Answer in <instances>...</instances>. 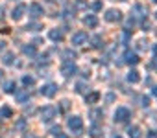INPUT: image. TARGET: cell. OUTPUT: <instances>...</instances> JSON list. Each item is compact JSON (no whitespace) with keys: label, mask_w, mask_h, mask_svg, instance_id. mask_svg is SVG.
Segmentation results:
<instances>
[{"label":"cell","mask_w":157,"mask_h":138,"mask_svg":"<svg viewBox=\"0 0 157 138\" xmlns=\"http://www.w3.org/2000/svg\"><path fill=\"white\" fill-rule=\"evenodd\" d=\"M67 125H68V129H70L72 133L80 134V133H82V129H83V120H82L80 116H70V118H68V122H67Z\"/></svg>","instance_id":"obj_1"},{"label":"cell","mask_w":157,"mask_h":138,"mask_svg":"<svg viewBox=\"0 0 157 138\" xmlns=\"http://www.w3.org/2000/svg\"><path fill=\"white\" fill-rule=\"evenodd\" d=\"M129 118H131L129 109H126V107H118V109L115 111V122H117V123H124V122H128Z\"/></svg>","instance_id":"obj_2"},{"label":"cell","mask_w":157,"mask_h":138,"mask_svg":"<svg viewBox=\"0 0 157 138\" xmlns=\"http://www.w3.org/2000/svg\"><path fill=\"white\" fill-rule=\"evenodd\" d=\"M76 72H78V66H76L72 61H68V63H65V64L61 66V74H63L65 78H72V76H76Z\"/></svg>","instance_id":"obj_3"},{"label":"cell","mask_w":157,"mask_h":138,"mask_svg":"<svg viewBox=\"0 0 157 138\" xmlns=\"http://www.w3.org/2000/svg\"><path fill=\"white\" fill-rule=\"evenodd\" d=\"M39 92H41L44 98H54V96L57 94V85H54V83H46V85L41 87Z\"/></svg>","instance_id":"obj_4"},{"label":"cell","mask_w":157,"mask_h":138,"mask_svg":"<svg viewBox=\"0 0 157 138\" xmlns=\"http://www.w3.org/2000/svg\"><path fill=\"white\" fill-rule=\"evenodd\" d=\"M87 39H89L87 31H76V33L72 35V44H74V46H82V44L87 42Z\"/></svg>","instance_id":"obj_5"},{"label":"cell","mask_w":157,"mask_h":138,"mask_svg":"<svg viewBox=\"0 0 157 138\" xmlns=\"http://www.w3.org/2000/svg\"><path fill=\"white\" fill-rule=\"evenodd\" d=\"M28 11H30V17H32V19H39L41 15H44V9H43V6H41V4H37V2L30 4Z\"/></svg>","instance_id":"obj_6"},{"label":"cell","mask_w":157,"mask_h":138,"mask_svg":"<svg viewBox=\"0 0 157 138\" xmlns=\"http://www.w3.org/2000/svg\"><path fill=\"white\" fill-rule=\"evenodd\" d=\"M104 19L107 22H118V20H122V13L118 9H107L105 15H104Z\"/></svg>","instance_id":"obj_7"},{"label":"cell","mask_w":157,"mask_h":138,"mask_svg":"<svg viewBox=\"0 0 157 138\" xmlns=\"http://www.w3.org/2000/svg\"><path fill=\"white\" fill-rule=\"evenodd\" d=\"M54 116H56V109L54 107H50V105L43 107V111H41V120L43 122H50Z\"/></svg>","instance_id":"obj_8"},{"label":"cell","mask_w":157,"mask_h":138,"mask_svg":"<svg viewBox=\"0 0 157 138\" xmlns=\"http://www.w3.org/2000/svg\"><path fill=\"white\" fill-rule=\"evenodd\" d=\"M48 37H50L54 42H61V41H63V37H65V31H63L61 28H54V30H50Z\"/></svg>","instance_id":"obj_9"},{"label":"cell","mask_w":157,"mask_h":138,"mask_svg":"<svg viewBox=\"0 0 157 138\" xmlns=\"http://www.w3.org/2000/svg\"><path fill=\"white\" fill-rule=\"evenodd\" d=\"M26 9H28V8H26L24 4H19V6L11 11V19H13V20H21V19H22V15L26 13Z\"/></svg>","instance_id":"obj_10"},{"label":"cell","mask_w":157,"mask_h":138,"mask_svg":"<svg viewBox=\"0 0 157 138\" xmlns=\"http://www.w3.org/2000/svg\"><path fill=\"white\" fill-rule=\"evenodd\" d=\"M139 61H140V59H139V55H137L135 52H129V50H128V52L124 53V63H128V64H137Z\"/></svg>","instance_id":"obj_11"},{"label":"cell","mask_w":157,"mask_h":138,"mask_svg":"<svg viewBox=\"0 0 157 138\" xmlns=\"http://www.w3.org/2000/svg\"><path fill=\"white\" fill-rule=\"evenodd\" d=\"M83 24L87 28H96L98 26V17L96 15H87V17H83Z\"/></svg>","instance_id":"obj_12"},{"label":"cell","mask_w":157,"mask_h":138,"mask_svg":"<svg viewBox=\"0 0 157 138\" xmlns=\"http://www.w3.org/2000/svg\"><path fill=\"white\" fill-rule=\"evenodd\" d=\"M98 100H100V94H98V92H87V94H85V103H91V105H93V103H96Z\"/></svg>","instance_id":"obj_13"},{"label":"cell","mask_w":157,"mask_h":138,"mask_svg":"<svg viewBox=\"0 0 157 138\" xmlns=\"http://www.w3.org/2000/svg\"><path fill=\"white\" fill-rule=\"evenodd\" d=\"M89 134H91V138H100L102 136V127L100 125H91V129H89Z\"/></svg>","instance_id":"obj_14"},{"label":"cell","mask_w":157,"mask_h":138,"mask_svg":"<svg viewBox=\"0 0 157 138\" xmlns=\"http://www.w3.org/2000/svg\"><path fill=\"white\" fill-rule=\"evenodd\" d=\"M0 118H13V109L8 105L0 107Z\"/></svg>","instance_id":"obj_15"},{"label":"cell","mask_w":157,"mask_h":138,"mask_svg":"<svg viewBox=\"0 0 157 138\" xmlns=\"http://www.w3.org/2000/svg\"><path fill=\"white\" fill-rule=\"evenodd\" d=\"M126 78H128V81H129V83H139V81H140V76H139V72H137V70H129Z\"/></svg>","instance_id":"obj_16"},{"label":"cell","mask_w":157,"mask_h":138,"mask_svg":"<svg viewBox=\"0 0 157 138\" xmlns=\"http://www.w3.org/2000/svg\"><path fill=\"white\" fill-rule=\"evenodd\" d=\"M128 134H129V138H142V133H140V129H139L137 125L129 127V129H128Z\"/></svg>","instance_id":"obj_17"},{"label":"cell","mask_w":157,"mask_h":138,"mask_svg":"<svg viewBox=\"0 0 157 138\" xmlns=\"http://www.w3.org/2000/svg\"><path fill=\"white\" fill-rule=\"evenodd\" d=\"M4 92H8V94H15V92H17L15 83H13V81H6V83H4Z\"/></svg>","instance_id":"obj_18"},{"label":"cell","mask_w":157,"mask_h":138,"mask_svg":"<svg viewBox=\"0 0 157 138\" xmlns=\"http://www.w3.org/2000/svg\"><path fill=\"white\" fill-rule=\"evenodd\" d=\"M89 116H91V120H93V122H98V120L104 116V112H102V109H93Z\"/></svg>","instance_id":"obj_19"},{"label":"cell","mask_w":157,"mask_h":138,"mask_svg":"<svg viewBox=\"0 0 157 138\" xmlns=\"http://www.w3.org/2000/svg\"><path fill=\"white\" fill-rule=\"evenodd\" d=\"M22 52H24V55H30V57H33L37 52H35V46L33 44H28V46H22Z\"/></svg>","instance_id":"obj_20"},{"label":"cell","mask_w":157,"mask_h":138,"mask_svg":"<svg viewBox=\"0 0 157 138\" xmlns=\"http://www.w3.org/2000/svg\"><path fill=\"white\" fill-rule=\"evenodd\" d=\"M2 63H4V64H13V63H15V55H13L11 52H8V53L2 57Z\"/></svg>","instance_id":"obj_21"},{"label":"cell","mask_w":157,"mask_h":138,"mask_svg":"<svg viewBox=\"0 0 157 138\" xmlns=\"http://www.w3.org/2000/svg\"><path fill=\"white\" fill-rule=\"evenodd\" d=\"M17 100H19V103H24V101H28V100H30V94H28V90L17 92Z\"/></svg>","instance_id":"obj_22"},{"label":"cell","mask_w":157,"mask_h":138,"mask_svg":"<svg viewBox=\"0 0 157 138\" xmlns=\"http://www.w3.org/2000/svg\"><path fill=\"white\" fill-rule=\"evenodd\" d=\"M33 83H35V78H33V76H24V78H22V85H24V87H32Z\"/></svg>","instance_id":"obj_23"},{"label":"cell","mask_w":157,"mask_h":138,"mask_svg":"<svg viewBox=\"0 0 157 138\" xmlns=\"http://www.w3.org/2000/svg\"><path fill=\"white\" fill-rule=\"evenodd\" d=\"M102 8H104L102 0H94V2H91V9H93V11H100Z\"/></svg>","instance_id":"obj_24"},{"label":"cell","mask_w":157,"mask_h":138,"mask_svg":"<svg viewBox=\"0 0 157 138\" xmlns=\"http://www.w3.org/2000/svg\"><path fill=\"white\" fill-rule=\"evenodd\" d=\"M91 42H93L94 48H102V37H100V35H94V37L91 39Z\"/></svg>","instance_id":"obj_25"},{"label":"cell","mask_w":157,"mask_h":138,"mask_svg":"<svg viewBox=\"0 0 157 138\" xmlns=\"http://www.w3.org/2000/svg\"><path fill=\"white\" fill-rule=\"evenodd\" d=\"M63 57H65V59H67V63H68V61H74L76 53H74L72 50H65V52H63Z\"/></svg>","instance_id":"obj_26"},{"label":"cell","mask_w":157,"mask_h":138,"mask_svg":"<svg viewBox=\"0 0 157 138\" xmlns=\"http://www.w3.org/2000/svg\"><path fill=\"white\" fill-rule=\"evenodd\" d=\"M26 30H32V31H37V30H41V24H39V22H30V24L26 26Z\"/></svg>","instance_id":"obj_27"},{"label":"cell","mask_w":157,"mask_h":138,"mask_svg":"<svg viewBox=\"0 0 157 138\" xmlns=\"http://www.w3.org/2000/svg\"><path fill=\"white\" fill-rule=\"evenodd\" d=\"M68 107H70V103H68L67 100H63V101H61V105H59V111H61V112H67V111H68Z\"/></svg>","instance_id":"obj_28"},{"label":"cell","mask_w":157,"mask_h":138,"mask_svg":"<svg viewBox=\"0 0 157 138\" xmlns=\"http://www.w3.org/2000/svg\"><path fill=\"white\" fill-rule=\"evenodd\" d=\"M76 92L83 94V92H85V83H78V85H76Z\"/></svg>","instance_id":"obj_29"},{"label":"cell","mask_w":157,"mask_h":138,"mask_svg":"<svg viewBox=\"0 0 157 138\" xmlns=\"http://www.w3.org/2000/svg\"><path fill=\"white\" fill-rule=\"evenodd\" d=\"M137 44H139V50H146V48H148V41H144V39H142V41H139Z\"/></svg>","instance_id":"obj_30"},{"label":"cell","mask_w":157,"mask_h":138,"mask_svg":"<svg viewBox=\"0 0 157 138\" xmlns=\"http://www.w3.org/2000/svg\"><path fill=\"white\" fill-rule=\"evenodd\" d=\"M50 133H52V134H59V133H61V127H59V125H54V127L50 129Z\"/></svg>","instance_id":"obj_31"},{"label":"cell","mask_w":157,"mask_h":138,"mask_svg":"<svg viewBox=\"0 0 157 138\" xmlns=\"http://www.w3.org/2000/svg\"><path fill=\"white\" fill-rule=\"evenodd\" d=\"M146 138H157V131L153 129V131H150V133H146Z\"/></svg>","instance_id":"obj_32"},{"label":"cell","mask_w":157,"mask_h":138,"mask_svg":"<svg viewBox=\"0 0 157 138\" xmlns=\"http://www.w3.org/2000/svg\"><path fill=\"white\" fill-rule=\"evenodd\" d=\"M148 68H153V70H157V57H155V59L148 64Z\"/></svg>","instance_id":"obj_33"},{"label":"cell","mask_w":157,"mask_h":138,"mask_svg":"<svg viewBox=\"0 0 157 138\" xmlns=\"http://www.w3.org/2000/svg\"><path fill=\"white\" fill-rule=\"evenodd\" d=\"M76 8H85V2H83V0H76Z\"/></svg>","instance_id":"obj_34"},{"label":"cell","mask_w":157,"mask_h":138,"mask_svg":"<svg viewBox=\"0 0 157 138\" xmlns=\"http://www.w3.org/2000/svg\"><path fill=\"white\" fill-rule=\"evenodd\" d=\"M142 107H148L150 105V98H142V103H140Z\"/></svg>","instance_id":"obj_35"},{"label":"cell","mask_w":157,"mask_h":138,"mask_svg":"<svg viewBox=\"0 0 157 138\" xmlns=\"http://www.w3.org/2000/svg\"><path fill=\"white\" fill-rule=\"evenodd\" d=\"M142 28H144V31H148V30H150V22H148V20H146V22H144V24H142Z\"/></svg>","instance_id":"obj_36"},{"label":"cell","mask_w":157,"mask_h":138,"mask_svg":"<svg viewBox=\"0 0 157 138\" xmlns=\"http://www.w3.org/2000/svg\"><path fill=\"white\" fill-rule=\"evenodd\" d=\"M17 127L22 129V127H24V120H19V122H17Z\"/></svg>","instance_id":"obj_37"},{"label":"cell","mask_w":157,"mask_h":138,"mask_svg":"<svg viewBox=\"0 0 157 138\" xmlns=\"http://www.w3.org/2000/svg\"><path fill=\"white\" fill-rule=\"evenodd\" d=\"M56 138H68L67 134H63V133H59V134H56Z\"/></svg>","instance_id":"obj_38"},{"label":"cell","mask_w":157,"mask_h":138,"mask_svg":"<svg viewBox=\"0 0 157 138\" xmlns=\"http://www.w3.org/2000/svg\"><path fill=\"white\" fill-rule=\"evenodd\" d=\"M4 44H6L4 41H0V50H4Z\"/></svg>","instance_id":"obj_39"},{"label":"cell","mask_w":157,"mask_h":138,"mask_svg":"<svg viewBox=\"0 0 157 138\" xmlns=\"http://www.w3.org/2000/svg\"><path fill=\"white\" fill-rule=\"evenodd\" d=\"M153 53H155V57H157V44L153 46Z\"/></svg>","instance_id":"obj_40"},{"label":"cell","mask_w":157,"mask_h":138,"mask_svg":"<svg viewBox=\"0 0 157 138\" xmlns=\"http://www.w3.org/2000/svg\"><path fill=\"white\" fill-rule=\"evenodd\" d=\"M153 94H155V96H157V85H155V87H153Z\"/></svg>","instance_id":"obj_41"},{"label":"cell","mask_w":157,"mask_h":138,"mask_svg":"<svg viewBox=\"0 0 157 138\" xmlns=\"http://www.w3.org/2000/svg\"><path fill=\"white\" fill-rule=\"evenodd\" d=\"M113 138H122V136H118V134H117V136H113Z\"/></svg>","instance_id":"obj_42"},{"label":"cell","mask_w":157,"mask_h":138,"mask_svg":"<svg viewBox=\"0 0 157 138\" xmlns=\"http://www.w3.org/2000/svg\"><path fill=\"white\" fill-rule=\"evenodd\" d=\"M151 2H153V4H157V0H151Z\"/></svg>","instance_id":"obj_43"},{"label":"cell","mask_w":157,"mask_h":138,"mask_svg":"<svg viewBox=\"0 0 157 138\" xmlns=\"http://www.w3.org/2000/svg\"><path fill=\"white\" fill-rule=\"evenodd\" d=\"M118 2H126V0H118Z\"/></svg>","instance_id":"obj_44"},{"label":"cell","mask_w":157,"mask_h":138,"mask_svg":"<svg viewBox=\"0 0 157 138\" xmlns=\"http://www.w3.org/2000/svg\"><path fill=\"white\" fill-rule=\"evenodd\" d=\"M155 17H157V13H155Z\"/></svg>","instance_id":"obj_45"},{"label":"cell","mask_w":157,"mask_h":138,"mask_svg":"<svg viewBox=\"0 0 157 138\" xmlns=\"http://www.w3.org/2000/svg\"><path fill=\"white\" fill-rule=\"evenodd\" d=\"M50 2H52V0H50Z\"/></svg>","instance_id":"obj_46"},{"label":"cell","mask_w":157,"mask_h":138,"mask_svg":"<svg viewBox=\"0 0 157 138\" xmlns=\"http://www.w3.org/2000/svg\"><path fill=\"white\" fill-rule=\"evenodd\" d=\"M155 33H157V31H155Z\"/></svg>","instance_id":"obj_47"}]
</instances>
